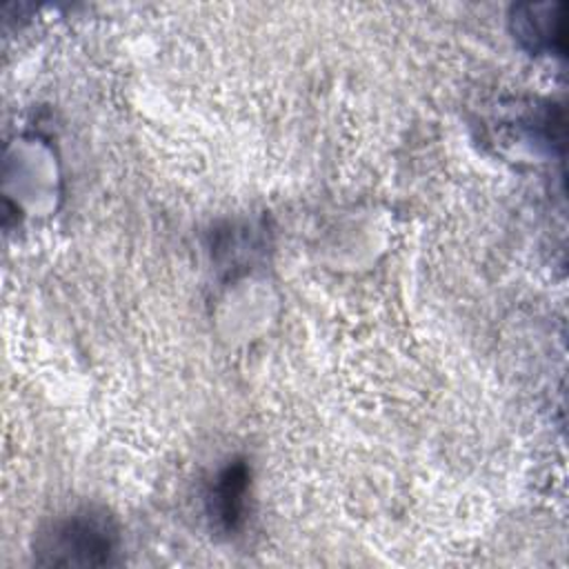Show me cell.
I'll return each mask as SVG.
<instances>
[{"instance_id":"obj_1","label":"cell","mask_w":569,"mask_h":569,"mask_svg":"<svg viewBox=\"0 0 569 569\" xmlns=\"http://www.w3.org/2000/svg\"><path fill=\"white\" fill-rule=\"evenodd\" d=\"M38 562L62 567H102L118 553V527L93 507L53 518L36 540Z\"/></svg>"},{"instance_id":"obj_2","label":"cell","mask_w":569,"mask_h":569,"mask_svg":"<svg viewBox=\"0 0 569 569\" xmlns=\"http://www.w3.org/2000/svg\"><path fill=\"white\" fill-rule=\"evenodd\" d=\"M244 493H247V471L242 465L229 467L218 478L213 491H211V513L220 525L227 529H233L244 509Z\"/></svg>"}]
</instances>
